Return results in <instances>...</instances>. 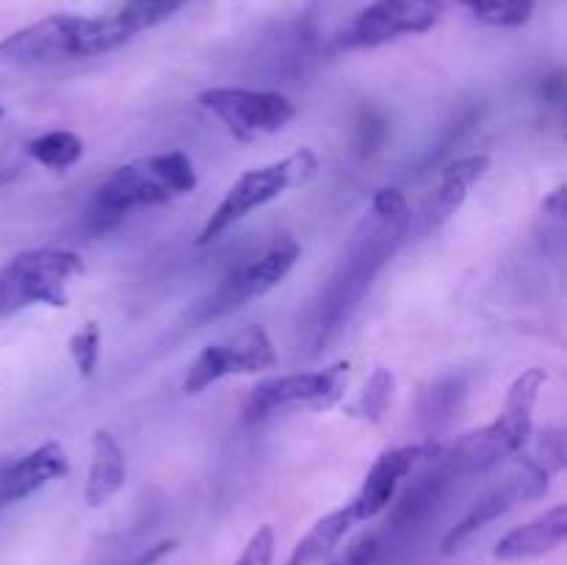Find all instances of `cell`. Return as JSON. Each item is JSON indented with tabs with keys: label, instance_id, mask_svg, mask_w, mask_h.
Masks as SVG:
<instances>
[{
	"label": "cell",
	"instance_id": "6da1fadb",
	"mask_svg": "<svg viewBox=\"0 0 567 565\" xmlns=\"http://www.w3.org/2000/svg\"><path fill=\"white\" fill-rule=\"evenodd\" d=\"M410 225H413V214L404 194L390 186L377 189L371 197L366 219L355 230L338 272L330 277L327 289L321 291V302L313 311V322H310L313 352L321 344H327L352 316L360 300L366 297V291L371 289L379 269L402 247Z\"/></svg>",
	"mask_w": 567,
	"mask_h": 565
},
{
	"label": "cell",
	"instance_id": "7a4b0ae2",
	"mask_svg": "<svg viewBox=\"0 0 567 565\" xmlns=\"http://www.w3.org/2000/svg\"><path fill=\"white\" fill-rule=\"evenodd\" d=\"M197 189V172L183 150L136 158L117 167L97 186L89 208V219L106 228L133 211L155 208Z\"/></svg>",
	"mask_w": 567,
	"mask_h": 565
},
{
	"label": "cell",
	"instance_id": "3957f363",
	"mask_svg": "<svg viewBox=\"0 0 567 565\" xmlns=\"http://www.w3.org/2000/svg\"><path fill=\"white\" fill-rule=\"evenodd\" d=\"M319 172V158L313 150H296L291 156H285L283 161H272L244 172L222 197V203L211 211V217L205 219L197 244L205 247L213 239H219L222 233L230 228H236L241 219H247L249 214H255L258 208L269 205L277 197H283L291 189H299L316 178Z\"/></svg>",
	"mask_w": 567,
	"mask_h": 565
},
{
	"label": "cell",
	"instance_id": "277c9868",
	"mask_svg": "<svg viewBox=\"0 0 567 565\" xmlns=\"http://www.w3.org/2000/svg\"><path fill=\"white\" fill-rule=\"evenodd\" d=\"M545 383H548V374L543 369H526L518 374L515 383L509 385L498 419L457 444L451 457L454 466L462 471H485L496 466L498 460L523 452V446L532 438L534 408Z\"/></svg>",
	"mask_w": 567,
	"mask_h": 565
},
{
	"label": "cell",
	"instance_id": "5b68a950",
	"mask_svg": "<svg viewBox=\"0 0 567 565\" xmlns=\"http://www.w3.org/2000/svg\"><path fill=\"white\" fill-rule=\"evenodd\" d=\"M83 272L81 255L72 250H28L0 266V316L28 305L64 308L70 302V280Z\"/></svg>",
	"mask_w": 567,
	"mask_h": 565
},
{
	"label": "cell",
	"instance_id": "8992f818",
	"mask_svg": "<svg viewBox=\"0 0 567 565\" xmlns=\"http://www.w3.org/2000/svg\"><path fill=\"white\" fill-rule=\"evenodd\" d=\"M299 255H302V247H299L291 236L277 239L260 258L233 269V272L197 305L194 322H213V319H222L227 313L244 308L247 302L260 300L263 294L277 289L285 277L291 275V269H294L296 261H299Z\"/></svg>",
	"mask_w": 567,
	"mask_h": 565
},
{
	"label": "cell",
	"instance_id": "52a82bcc",
	"mask_svg": "<svg viewBox=\"0 0 567 565\" xmlns=\"http://www.w3.org/2000/svg\"><path fill=\"white\" fill-rule=\"evenodd\" d=\"M349 363L338 361L321 372H296L272 377L249 394L244 416L247 421H263L285 410H330L346 394Z\"/></svg>",
	"mask_w": 567,
	"mask_h": 565
},
{
	"label": "cell",
	"instance_id": "ba28073f",
	"mask_svg": "<svg viewBox=\"0 0 567 565\" xmlns=\"http://www.w3.org/2000/svg\"><path fill=\"white\" fill-rule=\"evenodd\" d=\"M89 17L53 14L14 31L0 42V61L12 67H50L61 61L89 59Z\"/></svg>",
	"mask_w": 567,
	"mask_h": 565
},
{
	"label": "cell",
	"instance_id": "9c48e42d",
	"mask_svg": "<svg viewBox=\"0 0 567 565\" xmlns=\"http://www.w3.org/2000/svg\"><path fill=\"white\" fill-rule=\"evenodd\" d=\"M200 103L219 117L227 131L241 142H255L280 133L296 117V106L280 92L216 86L200 92Z\"/></svg>",
	"mask_w": 567,
	"mask_h": 565
},
{
	"label": "cell",
	"instance_id": "30bf717a",
	"mask_svg": "<svg viewBox=\"0 0 567 565\" xmlns=\"http://www.w3.org/2000/svg\"><path fill=\"white\" fill-rule=\"evenodd\" d=\"M277 349L263 327L252 325L238 330L236 336L225 338L219 344H208L191 363L189 374L183 380L186 394H202L213 383L233 377V374L269 372L277 366Z\"/></svg>",
	"mask_w": 567,
	"mask_h": 565
},
{
	"label": "cell",
	"instance_id": "8fae6325",
	"mask_svg": "<svg viewBox=\"0 0 567 565\" xmlns=\"http://www.w3.org/2000/svg\"><path fill=\"white\" fill-rule=\"evenodd\" d=\"M446 0H374L346 31L349 48H379L393 39L426 34L438 23Z\"/></svg>",
	"mask_w": 567,
	"mask_h": 565
},
{
	"label": "cell",
	"instance_id": "7c38bea8",
	"mask_svg": "<svg viewBox=\"0 0 567 565\" xmlns=\"http://www.w3.org/2000/svg\"><path fill=\"white\" fill-rule=\"evenodd\" d=\"M421 455H424L421 446H396V449H385L371 463V469L363 477V485L346 502V507H349V513H352L357 524L377 518L385 507H390L393 496L399 491V485L413 471V466L421 460Z\"/></svg>",
	"mask_w": 567,
	"mask_h": 565
},
{
	"label": "cell",
	"instance_id": "4fadbf2b",
	"mask_svg": "<svg viewBox=\"0 0 567 565\" xmlns=\"http://www.w3.org/2000/svg\"><path fill=\"white\" fill-rule=\"evenodd\" d=\"M67 471L70 460L64 446L56 441L36 446L34 452L0 466V507L28 499L31 493L42 491L48 482L67 477Z\"/></svg>",
	"mask_w": 567,
	"mask_h": 565
},
{
	"label": "cell",
	"instance_id": "5bb4252c",
	"mask_svg": "<svg viewBox=\"0 0 567 565\" xmlns=\"http://www.w3.org/2000/svg\"><path fill=\"white\" fill-rule=\"evenodd\" d=\"M567 541V507L556 505L545 510L543 516L532 518L520 527L509 529L507 535L496 543L493 557L501 563H518V560H534L559 549Z\"/></svg>",
	"mask_w": 567,
	"mask_h": 565
},
{
	"label": "cell",
	"instance_id": "9a60e30c",
	"mask_svg": "<svg viewBox=\"0 0 567 565\" xmlns=\"http://www.w3.org/2000/svg\"><path fill=\"white\" fill-rule=\"evenodd\" d=\"M487 167H490V158L487 156H468L443 169L440 186L426 200L424 211L418 217L421 219V233L438 230L443 222H449L462 208L473 183H479L485 178Z\"/></svg>",
	"mask_w": 567,
	"mask_h": 565
},
{
	"label": "cell",
	"instance_id": "2e32d148",
	"mask_svg": "<svg viewBox=\"0 0 567 565\" xmlns=\"http://www.w3.org/2000/svg\"><path fill=\"white\" fill-rule=\"evenodd\" d=\"M128 480V457L117 444V438L108 430H97L92 435V463L86 474L83 499L89 507L108 505Z\"/></svg>",
	"mask_w": 567,
	"mask_h": 565
},
{
	"label": "cell",
	"instance_id": "e0dca14e",
	"mask_svg": "<svg viewBox=\"0 0 567 565\" xmlns=\"http://www.w3.org/2000/svg\"><path fill=\"white\" fill-rule=\"evenodd\" d=\"M357 527V521L349 513V507L343 505L338 510H332L324 518H319L313 527L308 529V535L302 541L296 543L294 552L288 557L285 565H316L319 560H324L327 554H332V549L349 535V529Z\"/></svg>",
	"mask_w": 567,
	"mask_h": 565
},
{
	"label": "cell",
	"instance_id": "ac0fdd59",
	"mask_svg": "<svg viewBox=\"0 0 567 565\" xmlns=\"http://www.w3.org/2000/svg\"><path fill=\"white\" fill-rule=\"evenodd\" d=\"M28 153L36 164H42L50 172H67L81 161L83 139L72 131H48L36 136L28 145Z\"/></svg>",
	"mask_w": 567,
	"mask_h": 565
},
{
	"label": "cell",
	"instance_id": "d6986e66",
	"mask_svg": "<svg viewBox=\"0 0 567 565\" xmlns=\"http://www.w3.org/2000/svg\"><path fill=\"white\" fill-rule=\"evenodd\" d=\"M186 0H125L114 12V20L125 31V37L133 39L153 25L164 23L166 17L178 12Z\"/></svg>",
	"mask_w": 567,
	"mask_h": 565
},
{
	"label": "cell",
	"instance_id": "ffe728a7",
	"mask_svg": "<svg viewBox=\"0 0 567 565\" xmlns=\"http://www.w3.org/2000/svg\"><path fill=\"white\" fill-rule=\"evenodd\" d=\"M462 6L487 25L498 28H520L529 23L534 0H460Z\"/></svg>",
	"mask_w": 567,
	"mask_h": 565
},
{
	"label": "cell",
	"instance_id": "44dd1931",
	"mask_svg": "<svg viewBox=\"0 0 567 565\" xmlns=\"http://www.w3.org/2000/svg\"><path fill=\"white\" fill-rule=\"evenodd\" d=\"M393 385H396L393 383V374L388 369H377V372L371 374V380L363 385V391H360L355 405L349 408V413L355 419L374 421L377 424L385 416V410H388L390 397H393Z\"/></svg>",
	"mask_w": 567,
	"mask_h": 565
},
{
	"label": "cell",
	"instance_id": "7402d4cb",
	"mask_svg": "<svg viewBox=\"0 0 567 565\" xmlns=\"http://www.w3.org/2000/svg\"><path fill=\"white\" fill-rule=\"evenodd\" d=\"M70 358L83 377H92L100 363V325L86 322L70 336Z\"/></svg>",
	"mask_w": 567,
	"mask_h": 565
},
{
	"label": "cell",
	"instance_id": "603a6c76",
	"mask_svg": "<svg viewBox=\"0 0 567 565\" xmlns=\"http://www.w3.org/2000/svg\"><path fill=\"white\" fill-rule=\"evenodd\" d=\"M274 563V529L269 524L255 529V535L249 538L244 552L238 554L233 565H272Z\"/></svg>",
	"mask_w": 567,
	"mask_h": 565
},
{
	"label": "cell",
	"instance_id": "cb8c5ba5",
	"mask_svg": "<svg viewBox=\"0 0 567 565\" xmlns=\"http://www.w3.org/2000/svg\"><path fill=\"white\" fill-rule=\"evenodd\" d=\"M379 557V538L377 535H363L343 554H338L330 565H374Z\"/></svg>",
	"mask_w": 567,
	"mask_h": 565
},
{
	"label": "cell",
	"instance_id": "d4e9b609",
	"mask_svg": "<svg viewBox=\"0 0 567 565\" xmlns=\"http://www.w3.org/2000/svg\"><path fill=\"white\" fill-rule=\"evenodd\" d=\"M178 549V541H161L155 543V546H150L147 552H142L139 557H133L128 565H158L164 557H169V554Z\"/></svg>",
	"mask_w": 567,
	"mask_h": 565
},
{
	"label": "cell",
	"instance_id": "484cf974",
	"mask_svg": "<svg viewBox=\"0 0 567 565\" xmlns=\"http://www.w3.org/2000/svg\"><path fill=\"white\" fill-rule=\"evenodd\" d=\"M543 211L545 214H551L554 219L565 217V186H559V189H554V192L545 197Z\"/></svg>",
	"mask_w": 567,
	"mask_h": 565
},
{
	"label": "cell",
	"instance_id": "4316f807",
	"mask_svg": "<svg viewBox=\"0 0 567 565\" xmlns=\"http://www.w3.org/2000/svg\"><path fill=\"white\" fill-rule=\"evenodd\" d=\"M0 117H3V109H0Z\"/></svg>",
	"mask_w": 567,
	"mask_h": 565
}]
</instances>
